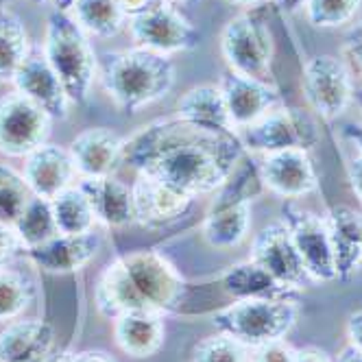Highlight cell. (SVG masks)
Returning <instances> with one entry per match:
<instances>
[{"label": "cell", "mask_w": 362, "mask_h": 362, "mask_svg": "<svg viewBox=\"0 0 362 362\" xmlns=\"http://www.w3.org/2000/svg\"><path fill=\"white\" fill-rule=\"evenodd\" d=\"M247 158L236 132H210L188 120L158 118L124 140L122 164L192 199L214 194Z\"/></svg>", "instance_id": "6da1fadb"}, {"label": "cell", "mask_w": 362, "mask_h": 362, "mask_svg": "<svg viewBox=\"0 0 362 362\" xmlns=\"http://www.w3.org/2000/svg\"><path fill=\"white\" fill-rule=\"evenodd\" d=\"M221 286L194 284L181 275L158 251L122 253L100 271L94 286V303L103 319L127 313L197 317L216 313Z\"/></svg>", "instance_id": "7a4b0ae2"}, {"label": "cell", "mask_w": 362, "mask_h": 362, "mask_svg": "<svg viewBox=\"0 0 362 362\" xmlns=\"http://www.w3.org/2000/svg\"><path fill=\"white\" fill-rule=\"evenodd\" d=\"M98 79L120 112L138 114L175 88L177 68L170 57L134 46L103 53L98 57Z\"/></svg>", "instance_id": "3957f363"}, {"label": "cell", "mask_w": 362, "mask_h": 362, "mask_svg": "<svg viewBox=\"0 0 362 362\" xmlns=\"http://www.w3.org/2000/svg\"><path fill=\"white\" fill-rule=\"evenodd\" d=\"M44 57L57 72L72 105H86L98 74V57L90 35L68 11L50 9L46 18Z\"/></svg>", "instance_id": "277c9868"}, {"label": "cell", "mask_w": 362, "mask_h": 362, "mask_svg": "<svg viewBox=\"0 0 362 362\" xmlns=\"http://www.w3.org/2000/svg\"><path fill=\"white\" fill-rule=\"evenodd\" d=\"M264 190L260 164L243 160L231 177L214 192L201 223L203 240L212 249H236L249 236L251 201Z\"/></svg>", "instance_id": "5b68a950"}, {"label": "cell", "mask_w": 362, "mask_h": 362, "mask_svg": "<svg viewBox=\"0 0 362 362\" xmlns=\"http://www.w3.org/2000/svg\"><path fill=\"white\" fill-rule=\"evenodd\" d=\"M299 319V301L286 299H240L212 313V325L247 349L284 341Z\"/></svg>", "instance_id": "8992f818"}, {"label": "cell", "mask_w": 362, "mask_h": 362, "mask_svg": "<svg viewBox=\"0 0 362 362\" xmlns=\"http://www.w3.org/2000/svg\"><path fill=\"white\" fill-rule=\"evenodd\" d=\"M221 53L238 74L273 86V35L264 9H245L231 18L221 31Z\"/></svg>", "instance_id": "52a82bcc"}, {"label": "cell", "mask_w": 362, "mask_h": 362, "mask_svg": "<svg viewBox=\"0 0 362 362\" xmlns=\"http://www.w3.org/2000/svg\"><path fill=\"white\" fill-rule=\"evenodd\" d=\"M247 153H277V151H310L321 140L317 120L297 107H275L257 122L236 132Z\"/></svg>", "instance_id": "ba28073f"}, {"label": "cell", "mask_w": 362, "mask_h": 362, "mask_svg": "<svg viewBox=\"0 0 362 362\" xmlns=\"http://www.w3.org/2000/svg\"><path fill=\"white\" fill-rule=\"evenodd\" d=\"M127 29L132 33L136 46L166 57L177 53H190L201 44L199 29L168 0H160L151 9L129 18Z\"/></svg>", "instance_id": "9c48e42d"}, {"label": "cell", "mask_w": 362, "mask_h": 362, "mask_svg": "<svg viewBox=\"0 0 362 362\" xmlns=\"http://www.w3.org/2000/svg\"><path fill=\"white\" fill-rule=\"evenodd\" d=\"M50 118L37 103L18 90L0 96V153L24 160L50 138Z\"/></svg>", "instance_id": "30bf717a"}, {"label": "cell", "mask_w": 362, "mask_h": 362, "mask_svg": "<svg viewBox=\"0 0 362 362\" xmlns=\"http://www.w3.org/2000/svg\"><path fill=\"white\" fill-rule=\"evenodd\" d=\"M351 72L334 55H315L303 66V96L323 120H334L354 103Z\"/></svg>", "instance_id": "8fae6325"}, {"label": "cell", "mask_w": 362, "mask_h": 362, "mask_svg": "<svg viewBox=\"0 0 362 362\" xmlns=\"http://www.w3.org/2000/svg\"><path fill=\"white\" fill-rule=\"evenodd\" d=\"M281 221L291 231V238L301 255L310 279L321 284L334 281L336 267L325 218H321L313 210L301 208L297 201H284Z\"/></svg>", "instance_id": "7c38bea8"}, {"label": "cell", "mask_w": 362, "mask_h": 362, "mask_svg": "<svg viewBox=\"0 0 362 362\" xmlns=\"http://www.w3.org/2000/svg\"><path fill=\"white\" fill-rule=\"evenodd\" d=\"M249 260L288 288L303 291L313 281L284 221H273L257 231L251 243Z\"/></svg>", "instance_id": "4fadbf2b"}, {"label": "cell", "mask_w": 362, "mask_h": 362, "mask_svg": "<svg viewBox=\"0 0 362 362\" xmlns=\"http://www.w3.org/2000/svg\"><path fill=\"white\" fill-rule=\"evenodd\" d=\"M260 177L264 190L281 197L284 201H297L313 194L319 188V175L308 151H277L262 155Z\"/></svg>", "instance_id": "5bb4252c"}, {"label": "cell", "mask_w": 362, "mask_h": 362, "mask_svg": "<svg viewBox=\"0 0 362 362\" xmlns=\"http://www.w3.org/2000/svg\"><path fill=\"white\" fill-rule=\"evenodd\" d=\"M103 247V234L96 229L86 231V234H57L48 243L35 247V249H24V255L50 275H68L76 273L83 267H88L96 253Z\"/></svg>", "instance_id": "9a60e30c"}, {"label": "cell", "mask_w": 362, "mask_h": 362, "mask_svg": "<svg viewBox=\"0 0 362 362\" xmlns=\"http://www.w3.org/2000/svg\"><path fill=\"white\" fill-rule=\"evenodd\" d=\"M218 86L223 90L227 112L236 132L257 122L271 110L281 105V96L273 86L238 74L234 70H227L221 76Z\"/></svg>", "instance_id": "2e32d148"}, {"label": "cell", "mask_w": 362, "mask_h": 362, "mask_svg": "<svg viewBox=\"0 0 362 362\" xmlns=\"http://www.w3.org/2000/svg\"><path fill=\"white\" fill-rule=\"evenodd\" d=\"M132 197L136 223L142 227L168 225L184 216L194 201L179 188L148 175H136V181L132 184Z\"/></svg>", "instance_id": "e0dca14e"}, {"label": "cell", "mask_w": 362, "mask_h": 362, "mask_svg": "<svg viewBox=\"0 0 362 362\" xmlns=\"http://www.w3.org/2000/svg\"><path fill=\"white\" fill-rule=\"evenodd\" d=\"M22 177L29 190L42 199H55L66 188L74 186L76 168L68 146L42 144L24 158Z\"/></svg>", "instance_id": "ac0fdd59"}, {"label": "cell", "mask_w": 362, "mask_h": 362, "mask_svg": "<svg viewBox=\"0 0 362 362\" xmlns=\"http://www.w3.org/2000/svg\"><path fill=\"white\" fill-rule=\"evenodd\" d=\"M74 160L76 175L86 177H110L122 164L124 138L107 127H90L76 134L68 144Z\"/></svg>", "instance_id": "d6986e66"}, {"label": "cell", "mask_w": 362, "mask_h": 362, "mask_svg": "<svg viewBox=\"0 0 362 362\" xmlns=\"http://www.w3.org/2000/svg\"><path fill=\"white\" fill-rule=\"evenodd\" d=\"M11 86L20 94L29 96L33 103H37V105L53 120L68 118V110L72 103L59 81L57 72L48 64L44 53L31 50L29 59L22 64Z\"/></svg>", "instance_id": "ffe728a7"}, {"label": "cell", "mask_w": 362, "mask_h": 362, "mask_svg": "<svg viewBox=\"0 0 362 362\" xmlns=\"http://www.w3.org/2000/svg\"><path fill=\"white\" fill-rule=\"evenodd\" d=\"M327 231L334 253L336 279L349 281L362 262V216L349 205H332L327 216Z\"/></svg>", "instance_id": "44dd1931"}, {"label": "cell", "mask_w": 362, "mask_h": 362, "mask_svg": "<svg viewBox=\"0 0 362 362\" xmlns=\"http://www.w3.org/2000/svg\"><path fill=\"white\" fill-rule=\"evenodd\" d=\"M79 186L92 203L96 223L112 229H120L136 223L132 186H127L116 175L86 177L79 179Z\"/></svg>", "instance_id": "7402d4cb"}, {"label": "cell", "mask_w": 362, "mask_h": 362, "mask_svg": "<svg viewBox=\"0 0 362 362\" xmlns=\"http://www.w3.org/2000/svg\"><path fill=\"white\" fill-rule=\"evenodd\" d=\"M218 286L223 295L234 301L240 299H286L299 301V291L288 288L271 277L262 267H257L253 260L236 262L225 269L218 277Z\"/></svg>", "instance_id": "603a6c76"}, {"label": "cell", "mask_w": 362, "mask_h": 362, "mask_svg": "<svg viewBox=\"0 0 362 362\" xmlns=\"http://www.w3.org/2000/svg\"><path fill=\"white\" fill-rule=\"evenodd\" d=\"M175 116L210 132H236L231 124L221 86L201 83L177 98Z\"/></svg>", "instance_id": "cb8c5ba5"}, {"label": "cell", "mask_w": 362, "mask_h": 362, "mask_svg": "<svg viewBox=\"0 0 362 362\" xmlns=\"http://www.w3.org/2000/svg\"><path fill=\"white\" fill-rule=\"evenodd\" d=\"M114 341L132 358H151L164 347V317L153 313H127L114 319Z\"/></svg>", "instance_id": "d4e9b609"}, {"label": "cell", "mask_w": 362, "mask_h": 362, "mask_svg": "<svg viewBox=\"0 0 362 362\" xmlns=\"http://www.w3.org/2000/svg\"><path fill=\"white\" fill-rule=\"evenodd\" d=\"M55 329L42 319H22L0 332V362H27L50 354Z\"/></svg>", "instance_id": "484cf974"}, {"label": "cell", "mask_w": 362, "mask_h": 362, "mask_svg": "<svg viewBox=\"0 0 362 362\" xmlns=\"http://www.w3.org/2000/svg\"><path fill=\"white\" fill-rule=\"evenodd\" d=\"M24 22L9 9H0V83H13L18 70L31 55Z\"/></svg>", "instance_id": "4316f807"}, {"label": "cell", "mask_w": 362, "mask_h": 362, "mask_svg": "<svg viewBox=\"0 0 362 362\" xmlns=\"http://www.w3.org/2000/svg\"><path fill=\"white\" fill-rule=\"evenodd\" d=\"M70 16L92 37H116L129 22L118 0H74Z\"/></svg>", "instance_id": "83f0119b"}, {"label": "cell", "mask_w": 362, "mask_h": 362, "mask_svg": "<svg viewBox=\"0 0 362 362\" xmlns=\"http://www.w3.org/2000/svg\"><path fill=\"white\" fill-rule=\"evenodd\" d=\"M13 231L24 249H35L50 238H55L59 234L55 214H53V203L50 199L42 197H31V201L24 205L22 214L13 223Z\"/></svg>", "instance_id": "f1b7e54d"}, {"label": "cell", "mask_w": 362, "mask_h": 362, "mask_svg": "<svg viewBox=\"0 0 362 362\" xmlns=\"http://www.w3.org/2000/svg\"><path fill=\"white\" fill-rule=\"evenodd\" d=\"M50 203H53V214L59 234H86V231L94 229L96 216L92 203L79 184L66 188L55 199H50Z\"/></svg>", "instance_id": "f546056e"}, {"label": "cell", "mask_w": 362, "mask_h": 362, "mask_svg": "<svg viewBox=\"0 0 362 362\" xmlns=\"http://www.w3.org/2000/svg\"><path fill=\"white\" fill-rule=\"evenodd\" d=\"M35 301V284L18 271L0 269V323H7L24 315Z\"/></svg>", "instance_id": "4dcf8cb0"}, {"label": "cell", "mask_w": 362, "mask_h": 362, "mask_svg": "<svg viewBox=\"0 0 362 362\" xmlns=\"http://www.w3.org/2000/svg\"><path fill=\"white\" fill-rule=\"evenodd\" d=\"M31 197L33 192L29 190L22 173H16L13 168L0 164V223L13 227Z\"/></svg>", "instance_id": "1f68e13d"}, {"label": "cell", "mask_w": 362, "mask_h": 362, "mask_svg": "<svg viewBox=\"0 0 362 362\" xmlns=\"http://www.w3.org/2000/svg\"><path fill=\"white\" fill-rule=\"evenodd\" d=\"M362 0H305V16L317 29H339L349 24Z\"/></svg>", "instance_id": "d6a6232c"}, {"label": "cell", "mask_w": 362, "mask_h": 362, "mask_svg": "<svg viewBox=\"0 0 362 362\" xmlns=\"http://www.w3.org/2000/svg\"><path fill=\"white\" fill-rule=\"evenodd\" d=\"M249 351L243 343L218 332L205 336L192 347V362H249Z\"/></svg>", "instance_id": "836d02e7"}, {"label": "cell", "mask_w": 362, "mask_h": 362, "mask_svg": "<svg viewBox=\"0 0 362 362\" xmlns=\"http://www.w3.org/2000/svg\"><path fill=\"white\" fill-rule=\"evenodd\" d=\"M295 354L297 349L291 347L286 341H275L253 349L249 362H295Z\"/></svg>", "instance_id": "e575fe53"}, {"label": "cell", "mask_w": 362, "mask_h": 362, "mask_svg": "<svg viewBox=\"0 0 362 362\" xmlns=\"http://www.w3.org/2000/svg\"><path fill=\"white\" fill-rule=\"evenodd\" d=\"M22 251V245L16 236V231L11 225L0 223V269H7L11 260Z\"/></svg>", "instance_id": "d590c367"}, {"label": "cell", "mask_w": 362, "mask_h": 362, "mask_svg": "<svg viewBox=\"0 0 362 362\" xmlns=\"http://www.w3.org/2000/svg\"><path fill=\"white\" fill-rule=\"evenodd\" d=\"M345 53L356 64V68L362 72V22L345 35Z\"/></svg>", "instance_id": "8d00e7d4"}, {"label": "cell", "mask_w": 362, "mask_h": 362, "mask_svg": "<svg viewBox=\"0 0 362 362\" xmlns=\"http://www.w3.org/2000/svg\"><path fill=\"white\" fill-rule=\"evenodd\" d=\"M347 177H349V186H351L354 194L362 201V155H356V158L349 160Z\"/></svg>", "instance_id": "74e56055"}, {"label": "cell", "mask_w": 362, "mask_h": 362, "mask_svg": "<svg viewBox=\"0 0 362 362\" xmlns=\"http://www.w3.org/2000/svg\"><path fill=\"white\" fill-rule=\"evenodd\" d=\"M347 339H349V345H354L356 349L362 351V310H356V313L349 315V319H347Z\"/></svg>", "instance_id": "f35d334b"}, {"label": "cell", "mask_w": 362, "mask_h": 362, "mask_svg": "<svg viewBox=\"0 0 362 362\" xmlns=\"http://www.w3.org/2000/svg\"><path fill=\"white\" fill-rule=\"evenodd\" d=\"M118 3H120V7L124 9V13H127L129 18H134V16H138V13L146 11V9H151L155 3H160V0H118Z\"/></svg>", "instance_id": "ab89813d"}, {"label": "cell", "mask_w": 362, "mask_h": 362, "mask_svg": "<svg viewBox=\"0 0 362 362\" xmlns=\"http://www.w3.org/2000/svg\"><path fill=\"white\" fill-rule=\"evenodd\" d=\"M74 362H118L114 356L107 351H98V349H88L81 354H74Z\"/></svg>", "instance_id": "60d3db41"}, {"label": "cell", "mask_w": 362, "mask_h": 362, "mask_svg": "<svg viewBox=\"0 0 362 362\" xmlns=\"http://www.w3.org/2000/svg\"><path fill=\"white\" fill-rule=\"evenodd\" d=\"M295 362H329V356L321 349L308 347V349H299L295 354Z\"/></svg>", "instance_id": "b9f144b4"}, {"label": "cell", "mask_w": 362, "mask_h": 362, "mask_svg": "<svg viewBox=\"0 0 362 362\" xmlns=\"http://www.w3.org/2000/svg\"><path fill=\"white\" fill-rule=\"evenodd\" d=\"M343 138L356 146L358 155H362V124H347L343 129Z\"/></svg>", "instance_id": "7bdbcfd3"}, {"label": "cell", "mask_w": 362, "mask_h": 362, "mask_svg": "<svg viewBox=\"0 0 362 362\" xmlns=\"http://www.w3.org/2000/svg\"><path fill=\"white\" fill-rule=\"evenodd\" d=\"M336 362H362V351L356 349L354 345H347L341 349L339 358H336Z\"/></svg>", "instance_id": "ee69618b"}, {"label": "cell", "mask_w": 362, "mask_h": 362, "mask_svg": "<svg viewBox=\"0 0 362 362\" xmlns=\"http://www.w3.org/2000/svg\"><path fill=\"white\" fill-rule=\"evenodd\" d=\"M275 3L284 13H297L305 5V0H275Z\"/></svg>", "instance_id": "f6af8a7d"}, {"label": "cell", "mask_w": 362, "mask_h": 362, "mask_svg": "<svg viewBox=\"0 0 362 362\" xmlns=\"http://www.w3.org/2000/svg\"><path fill=\"white\" fill-rule=\"evenodd\" d=\"M46 362H74V354H70V351H62V354H55V356L48 354Z\"/></svg>", "instance_id": "bcb514c9"}, {"label": "cell", "mask_w": 362, "mask_h": 362, "mask_svg": "<svg viewBox=\"0 0 362 362\" xmlns=\"http://www.w3.org/2000/svg\"><path fill=\"white\" fill-rule=\"evenodd\" d=\"M227 3L236 5V7H245V9H251V7H257L260 3H264V0H227Z\"/></svg>", "instance_id": "7dc6e473"}, {"label": "cell", "mask_w": 362, "mask_h": 362, "mask_svg": "<svg viewBox=\"0 0 362 362\" xmlns=\"http://www.w3.org/2000/svg\"><path fill=\"white\" fill-rule=\"evenodd\" d=\"M72 5H74V0H55V9L59 11H72Z\"/></svg>", "instance_id": "c3c4849f"}, {"label": "cell", "mask_w": 362, "mask_h": 362, "mask_svg": "<svg viewBox=\"0 0 362 362\" xmlns=\"http://www.w3.org/2000/svg\"><path fill=\"white\" fill-rule=\"evenodd\" d=\"M354 100H356V105L362 110V88H358V90H354Z\"/></svg>", "instance_id": "681fc988"}, {"label": "cell", "mask_w": 362, "mask_h": 362, "mask_svg": "<svg viewBox=\"0 0 362 362\" xmlns=\"http://www.w3.org/2000/svg\"><path fill=\"white\" fill-rule=\"evenodd\" d=\"M168 3H179V5H188V3H194V0H168Z\"/></svg>", "instance_id": "f907efd6"}, {"label": "cell", "mask_w": 362, "mask_h": 362, "mask_svg": "<svg viewBox=\"0 0 362 362\" xmlns=\"http://www.w3.org/2000/svg\"><path fill=\"white\" fill-rule=\"evenodd\" d=\"M48 356H42V358H33V360H27V362H46Z\"/></svg>", "instance_id": "816d5d0a"}, {"label": "cell", "mask_w": 362, "mask_h": 362, "mask_svg": "<svg viewBox=\"0 0 362 362\" xmlns=\"http://www.w3.org/2000/svg\"><path fill=\"white\" fill-rule=\"evenodd\" d=\"M31 3H35V5H44V3H48V0H31Z\"/></svg>", "instance_id": "f5cc1de1"}, {"label": "cell", "mask_w": 362, "mask_h": 362, "mask_svg": "<svg viewBox=\"0 0 362 362\" xmlns=\"http://www.w3.org/2000/svg\"><path fill=\"white\" fill-rule=\"evenodd\" d=\"M5 5H7V0H0V9H5Z\"/></svg>", "instance_id": "db71d44e"}, {"label": "cell", "mask_w": 362, "mask_h": 362, "mask_svg": "<svg viewBox=\"0 0 362 362\" xmlns=\"http://www.w3.org/2000/svg\"><path fill=\"white\" fill-rule=\"evenodd\" d=\"M360 216H362V212H360Z\"/></svg>", "instance_id": "11a10c76"}]
</instances>
